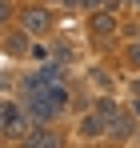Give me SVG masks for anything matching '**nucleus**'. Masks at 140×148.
<instances>
[{"instance_id": "nucleus-1", "label": "nucleus", "mask_w": 140, "mask_h": 148, "mask_svg": "<svg viewBox=\"0 0 140 148\" xmlns=\"http://www.w3.org/2000/svg\"><path fill=\"white\" fill-rule=\"evenodd\" d=\"M24 128H28V116H24L20 104H12V100H0V132H12V136H20Z\"/></svg>"}, {"instance_id": "nucleus-2", "label": "nucleus", "mask_w": 140, "mask_h": 148, "mask_svg": "<svg viewBox=\"0 0 140 148\" xmlns=\"http://www.w3.org/2000/svg\"><path fill=\"white\" fill-rule=\"evenodd\" d=\"M20 148H64V136H60L56 128H48V124H44V128H36V132H28Z\"/></svg>"}, {"instance_id": "nucleus-3", "label": "nucleus", "mask_w": 140, "mask_h": 148, "mask_svg": "<svg viewBox=\"0 0 140 148\" xmlns=\"http://www.w3.org/2000/svg\"><path fill=\"white\" fill-rule=\"evenodd\" d=\"M20 28L28 32V36H40V32H48V28H52V16H48L44 8H28V12L20 16Z\"/></svg>"}, {"instance_id": "nucleus-4", "label": "nucleus", "mask_w": 140, "mask_h": 148, "mask_svg": "<svg viewBox=\"0 0 140 148\" xmlns=\"http://www.w3.org/2000/svg\"><path fill=\"white\" fill-rule=\"evenodd\" d=\"M4 52H8V56H32V40H28V32H8V36H4Z\"/></svg>"}, {"instance_id": "nucleus-5", "label": "nucleus", "mask_w": 140, "mask_h": 148, "mask_svg": "<svg viewBox=\"0 0 140 148\" xmlns=\"http://www.w3.org/2000/svg\"><path fill=\"white\" fill-rule=\"evenodd\" d=\"M132 112H116V116H112V124H108V136H112V140H124V136H128V132H132Z\"/></svg>"}, {"instance_id": "nucleus-6", "label": "nucleus", "mask_w": 140, "mask_h": 148, "mask_svg": "<svg viewBox=\"0 0 140 148\" xmlns=\"http://www.w3.org/2000/svg\"><path fill=\"white\" fill-rule=\"evenodd\" d=\"M104 132H108V124L100 120L96 112H88V116L80 120V136H84V140H96V136H104Z\"/></svg>"}, {"instance_id": "nucleus-7", "label": "nucleus", "mask_w": 140, "mask_h": 148, "mask_svg": "<svg viewBox=\"0 0 140 148\" xmlns=\"http://www.w3.org/2000/svg\"><path fill=\"white\" fill-rule=\"evenodd\" d=\"M116 32V16L112 12H92V36H112Z\"/></svg>"}, {"instance_id": "nucleus-8", "label": "nucleus", "mask_w": 140, "mask_h": 148, "mask_svg": "<svg viewBox=\"0 0 140 148\" xmlns=\"http://www.w3.org/2000/svg\"><path fill=\"white\" fill-rule=\"evenodd\" d=\"M92 112H96V116H100L104 124H112V116H116L120 108H116V100H112V96H100V100H96V108H92Z\"/></svg>"}, {"instance_id": "nucleus-9", "label": "nucleus", "mask_w": 140, "mask_h": 148, "mask_svg": "<svg viewBox=\"0 0 140 148\" xmlns=\"http://www.w3.org/2000/svg\"><path fill=\"white\" fill-rule=\"evenodd\" d=\"M88 80L96 84V92H100V96H108V92H112V76L104 72V68H92V72H88Z\"/></svg>"}, {"instance_id": "nucleus-10", "label": "nucleus", "mask_w": 140, "mask_h": 148, "mask_svg": "<svg viewBox=\"0 0 140 148\" xmlns=\"http://www.w3.org/2000/svg\"><path fill=\"white\" fill-rule=\"evenodd\" d=\"M116 4H120V0H84V8H88V12H112Z\"/></svg>"}, {"instance_id": "nucleus-11", "label": "nucleus", "mask_w": 140, "mask_h": 148, "mask_svg": "<svg viewBox=\"0 0 140 148\" xmlns=\"http://www.w3.org/2000/svg\"><path fill=\"white\" fill-rule=\"evenodd\" d=\"M128 56H132V60L140 64V40H136V44H128Z\"/></svg>"}, {"instance_id": "nucleus-12", "label": "nucleus", "mask_w": 140, "mask_h": 148, "mask_svg": "<svg viewBox=\"0 0 140 148\" xmlns=\"http://www.w3.org/2000/svg\"><path fill=\"white\" fill-rule=\"evenodd\" d=\"M128 112H132V120L140 124V100H136V104H132V108H128Z\"/></svg>"}, {"instance_id": "nucleus-13", "label": "nucleus", "mask_w": 140, "mask_h": 148, "mask_svg": "<svg viewBox=\"0 0 140 148\" xmlns=\"http://www.w3.org/2000/svg\"><path fill=\"white\" fill-rule=\"evenodd\" d=\"M132 92H136V96H140V76H136V80H132Z\"/></svg>"}]
</instances>
